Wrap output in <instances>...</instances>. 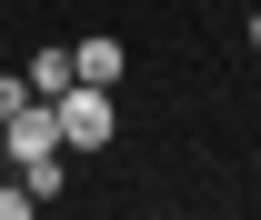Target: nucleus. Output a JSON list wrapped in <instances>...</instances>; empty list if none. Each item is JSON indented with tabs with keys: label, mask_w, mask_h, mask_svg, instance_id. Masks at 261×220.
Instances as JSON below:
<instances>
[{
	"label": "nucleus",
	"mask_w": 261,
	"mask_h": 220,
	"mask_svg": "<svg viewBox=\"0 0 261 220\" xmlns=\"http://www.w3.org/2000/svg\"><path fill=\"white\" fill-rule=\"evenodd\" d=\"M50 110H61V150H111V130H121V100L100 80H70Z\"/></svg>",
	"instance_id": "f257e3e1"
},
{
	"label": "nucleus",
	"mask_w": 261,
	"mask_h": 220,
	"mask_svg": "<svg viewBox=\"0 0 261 220\" xmlns=\"http://www.w3.org/2000/svg\"><path fill=\"white\" fill-rule=\"evenodd\" d=\"M20 100H40V90H31V70H0V120H10Z\"/></svg>",
	"instance_id": "423d86ee"
},
{
	"label": "nucleus",
	"mask_w": 261,
	"mask_h": 220,
	"mask_svg": "<svg viewBox=\"0 0 261 220\" xmlns=\"http://www.w3.org/2000/svg\"><path fill=\"white\" fill-rule=\"evenodd\" d=\"M0 160H10V140H0Z\"/></svg>",
	"instance_id": "1a4fd4ad"
},
{
	"label": "nucleus",
	"mask_w": 261,
	"mask_h": 220,
	"mask_svg": "<svg viewBox=\"0 0 261 220\" xmlns=\"http://www.w3.org/2000/svg\"><path fill=\"white\" fill-rule=\"evenodd\" d=\"M0 140H10V170H20V160H50L61 150V110H50V100H20V110L0 120Z\"/></svg>",
	"instance_id": "f03ea898"
},
{
	"label": "nucleus",
	"mask_w": 261,
	"mask_h": 220,
	"mask_svg": "<svg viewBox=\"0 0 261 220\" xmlns=\"http://www.w3.org/2000/svg\"><path fill=\"white\" fill-rule=\"evenodd\" d=\"M251 50H261V10H251Z\"/></svg>",
	"instance_id": "6e6552de"
},
{
	"label": "nucleus",
	"mask_w": 261,
	"mask_h": 220,
	"mask_svg": "<svg viewBox=\"0 0 261 220\" xmlns=\"http://www.w3.org/2000/svg\"><path fill=\"white\" fill-rule=\"evenodd\" d=\"M70 60H81V80H100V90H111V80H121V40H81Z\"/></svg>",
	"instance_id": "20e7f679"
},
{
	"label": "nucleus",
	"mask_w": 261,
	"mask_h": 220,
	"mask_svg": "<svg viewBox=\"0 0 261 220\" xmlns=\"http://www.w3.org/2000/svg\"><path fill=\"white\" fill-rule=\"evenodd\" d=\"M70 80H81V60H70V50H40V60H31V90H40V100H61Z\"/></svg>",
	"instance_id": "7ed1b4c3"
},
{
	"label": "nucleus",
	"mask_w": 261,
	"mask_h": 220,
	"mask_svg": "<svg viewBox=\"0 0 261 220\" xmlns=\"http://www.w3.org/2000/svg\"><path fill=\"white\" fill-rule=\"evenodd\" d=\"M20 190L50 210V200H61V150H50V160H20Z\"/></svg>",
	"instance_id": "39448f33"
},
{
	"label": "nucleus",
	"mask_w": 261,
	"mask_h": 220,
	"mask_svg": "<svg viewBox=\"0 0 261 220\" xmlns=\"http://www.w3.org/2000/svg\"><path fill=\"white\" fill-rule=\"evenodd\" d=\"M20 210H40V200L20 190V170H10V180H0V220H20Z\"/></svg>",
	"instance_id": "0eeeda50"
}]
</instances>
